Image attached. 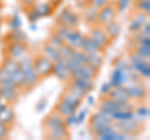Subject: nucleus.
Instances as JSON below:
<instances>
[]
</instances>
